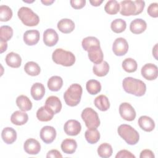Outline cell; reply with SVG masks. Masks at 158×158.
<instances>
[{"mask_svg": "<svg viewBox=\"0 0 158 158\" xmlns=\"http://www.w3.org/2000/svg\"><path fill=\"white\" fill-rule=\"evenodd\" d=\"M142 76L148 80H154L158 76L157 67L151 63L146 64L143 66L141 70Z\"/></svg>", "mask_w": 158, "mask_h": 158, "instance_id": "30bf717a", "label": "cell"}, {"mask_svg": "<svg viewBox=\"0 0 158 158\" xmlns=\"http://www.w3.org/2000/svg\"><path fill=\"white\" fill-rule=\"evenodd\" d=\"M54 2V0H44V1H43V0H42V1H41V2H42L43 4L46 5V6H49V5L52 4Z\"/></svg>", "mask_w": 158, "mask_h": 158, "instance_id": "c3c4849f", "label": "cell"}, {"mask_svg": "<svg viewBox=\"0 0 158 158\" xmlns=\"http://www.w3.org/2000/svg\"><path fill=\"white\" fill-rule=\"evenodd\" d=\"M40 32L36 30H27L23 34V41L28 46L36 44L40 40Z\"/></svg>", "mask_w": 158, "mask_h": 158, "instance_id": "2e32d148", "label": "cell"}, {"mask_svg": "<svg viewBox=\"0 0 158 158\" xmlns=\"http://www.w3.org/2000/svg\"><path fill=\"white\" fill-rule=\"evenodd\" d=\"M12 17V9L6 5L0 6V20L1 22H7Z\"/></svg>", "mask_w": 158, "mask_h": 158, "instance_id": "ab89813d", "label": "cell"}, {"mask_svg": "<svg viewBox=\"0 0 158 158\" xmlns=\"http://www.w3.org/2000/svg\"><path fill=\"white\" fill-rule=\"evenodd\" d=\"M128 50V44L123 38H117L115 40L112 45V51L115 55L122 56L125 55Z\"/></svg>", "mask_w": 158, "mask_h": 158, "instance_id": "9c48e42d", "label": "cell"}, {"mask_svg": "<svg viewBox=\"0 0 158 158\" xmlns=\"http://www.w3.org/2000/svg\"><path fill=\"white\" fill-rule=\"evenodd\" d=\"M13 36V30L12 27L8 25H3L0 28V40L7 41L11 39Z\"/></svg>", "mask_w": 158, "mask_h": 158, "instance_id": "f35d334b", "label": "cell"}, {"mask_svg": "<svg viewBox=\"0 0 158 158\" xmlns=\"http://www.w3.org/2000/svg\"><path fill=\"white\" fill-rule=\"evenodd\" d=\"M1 137L4 142L7 144H12L17 139V132L11 127L4 128L1 133Z\"/></svg>", "mask_w": 158, "mask_h": 158, "instance_id": "603a6c76", "label": "cell"}, {"mask_svg": "<svg viewBox=\"0 0 158 158\" xmlns=\"http://www.w3.org/2000/svg\"><path fill=\"white\" fill-rule=\"evenodd\" d=\"M98 154L99 156L102 158H108L112 154V148L110 144L107 143H102L98 148Z\"/></svg>", "mask_w": 158, "mask_h": 158, "instance_id": "836d02e7", "label": "cell"}, {"mask_svg": "<svg viewBox=\"0 0 158 158\" xmlns=\"http://www.w3.org/2000/svg\"><path fill=\"white\" fill-rule=\"evenodd\" d=\"M30 93L35 100L39 101L44 96L45 88L41 83H35L31 87Z\"/></svg>", "mask_w": 158, "mask_h": 158, "instance_id": "cb8c5ba5", "label": "cell"}, {"mask_svg": "<svg viewBox=\"0 0 158 158\" xmlns=\"http://www.w3.org/2000/svg\"><path fill=\"white\" fill-rule=\"evenodd\" d=\"M147 28L146 22L141 19H136L131 22L130 30L134 34H140L144 32Z\"/></svg>", "mask_w": 158, "mask_h": 158, "instance_id": "ac0fdd59", "label": "cell"}, {"mask_svg": "<svg viewBox=\"0 0 158 158\" xmlns=\"http://www.w3.org/2000/svg\"><path fill=\"white\" fill-rule=\"evenodd\" d=\"M47 158H61L62 157V154L60 153V152L56 149H52L49 151L46 155Z\"/></svg>", "mask_w": 158, "mask_h": 158, "instance_id": "f6af8a7d", "label": "cell"}, {"mask_svg": "<svg viewBox=\"0 0 158 158\" xmlns=\"http://www.w3.org/2000/svg\"><path fill=\"white\" fill-rule=\"evenodd\" d=\"M46 107L51 109L54 114L59 113L62 109V103L59 98L56 96H51L48 97L45 102Z\"/></svg>", "mask_w": 158, "mask_h": 158, "instance_id": "e0dca14e", "label": "cell"}, {"mask_svg": "<svg viewBox=\"0 0 158 158\" xmlns=\"http://www.w3.org/2000/svg\"><path fill=\"white\" fill-rule=\"evenodd\" d=\"M119 136L123 138L128 144L135 145L139 139L138 132L131 126L127 124L120 125L117 129Z\"/></svg>", "mask_w": 158, "mask_h": 158, "instance_id": "5b68a950", "label": "cell"}, {"mask_svg": "<svg viewBox=\"0 0 158 158\" xmlns=\"http://www.w3.org/2000/svg\"><path fill=\"white\" fill-rule=\"evenodd\" d=\"M28 120V114L23 111H15L10 117L11 122L15 125H23L27 122Z\"/></svg>", "mask_w": 158, "mask_h": 158, "instance_id": "7402d4cb", "label": "cell"}, {"mask_svg": "<svg viewBox=\"0 0 158 158\" xmlns=\"http://www.w3.org/2000/svg\"><path fill=\"white\" fill-rule=\"evenodd\" d=\"M60 147L64 153L72 154L75 152L77 148V143L75 139L67 138L62 141Z\"/></svg>", "mask_w": 158, "mask_h": 158, "instance_id": "d4e9b609", "label": "cell"}, {"mask_svg": "<svg viewBox=\"0 0 158 158\" xmlns=\"http://www.w3.org/2000/svg\"><path fill=\"white\" fill-rule=\"evenodd\" d=\"M86 88L89 94L94 95L99 93L101 90V85L99 81L96 80H89L86 82Z\"/></svg>", "mask_w": 158, "mask_h": 158, "instance_id": "d6a6232c", "label": "cell"}, {"mask_svg": "<svg viewBox=\"0 0 158 158\" xmlns=\"http://www.w3.org/2000/svg\"><path fill=\"white\" fill-rule=\"evenodd\" d=\"M94 104L95 106L101 111H106L110 107L109 99L106 96L103 94L97 96L94 101Z\"/></svg>", "mask_w": 158, "mask_h": 158, "instance_id": "83f0119b", "label": "cell"}, {"mask_svg": "<svg viewBox=\"0 0 158 158\" xmlns=\"http://www.w3.org/2000/svg\"><path fill=\"white\" fill-rule=\"evenodd\" d=\"M119 113L122 118L127 121H133L136 117V112L134 108L128 102H123L120 105Z\"/></svg>", "mask_w": 158, "mask_h": 158, "instance_id": "ba28073f", "label": "cell"}, {"mask_svg": "<svg viewBox=\"0 0 158 158\" xmlns=\"http://www.w3.org/2000/svg\"><path fill=\"white\" fill-rule=\"evenodd\" d=\"M71 6L75 9L83 8L86 4L85 0H71L70 1Z\"/></svg>", "mask_w": 158, "mask_h": 158, "instance_id": "7bdbcfd3", "label": "cell"}, {"mask_svg": "<svg viewBox=\"0 0 158 158\" xmlns=\"http://www.w3.org/2000/svg\"><path fill=\"white\" fill-rule=\"evenodd\" d=\"M16 104L19 108L23 112L28 111L32 108V103L30 99L25 95H20L16 99Z\"/></svg>", "mask_w": 158, "mask_h": 158, "instance_id": "4316f807", "label": "cell"}, {"mask_svg": "<svg viewBox=\"0 0 158 158\" xmlns=\"http://www.w3.org/2000/svg\"><path fill=\"white\" fill-rule=\"evenodd\" d=\"M89 59L95 64L101 63L102 61L104 55L100 46H93L88 50Z\"/></svg>", "mask_w": 158, "mask_h": 158, "instance_id": "9a60e30c", "label": "cell"}, {"mask_svg": "<svg viewBox=\"0 0 158 158\" xmlns=\"http://www.w3.org/2000/svg\"><path fill=\"white\" fill-rule=\"evenodd\" d=\"M6 64L12 68H19L21 65L22 59L19 54L11 52L7 54L5 59Z\"/></svg>", "mask_w": 158, "mask_h": 158, "instance_id": "484cf974", "label": "cell"}, {"mask_svg": "<svg viewBox=\"0 0 158 158\" xmlns=\"http://www.w3.org/2000/svg\"><path fill=\"white\" fill-rule=\"evenodd\" d=\"M25 151L31 155L38 154L41 150L40 143L34 138H29L27 139L23 144Z\"/></svg>", "mask_w": 158, "mask_h": 158, "instance_id": "4fadbf2b", "label": "cell"}, {"mask_svg": "<svg viewBox=\"0 0 158 158\" xmlns=\"http://www.w3.org/2000/svg\"><path fill=\"white\" fill-rule=\"evenodd\" d=\"M120 13L124 16L136 15L141 14L145 6L144 1H122L120 3Z\"/></svg>", "mask_w": 158, "mask_h": 158, "instance_id": "7a4b0ae2", "label": "cell"}, {"mask_svg": "<svg viewBox=\"0 0 158 158\" xmlns=\"http://www.w3.org/2000/svg\"><path fill=\"white\" fill-rule=\"evenodd\" d=\"M115 158H135V156L130 151L122 149L117 152Z\"/></svg>", "mask_w": 158, "mask_h": 158, "instance_id": "b9f144b4", "label": "cell"}, {"mask_svg": "<svg viewBox=\"0 0 158 158\" xmlns=\"http://www.w3.org/2000/svg\"><path fill=\"white\" fill-rule=\"evenodd\" d=\"M122 86L126 93L138 97L143 96L146 91V84L143 81L130 77L123 80Z\"/></svg>", "mask_w": 158, "mask_h": 158, "instance_id": "6da1fadb", "label": "cell"}, {"mask_svg": "<svg viewBox=\"0 0 158 158\" xmlns=\"http://www.w3.org/2000/svg\"><path fill=\"white\" fill-rule=\"evenodd\" d=\"M81 117L86 127L88 128H96L100 125V120L98 113L91 107L84 109Z\"/></svg>", "mask_w": 158, "mask_h": 158, "instance_id": "52a82bcc", "label": "cell"}, {"mask_svg": "<svg viewBox=\"0 0 158 158\" xmlns=\"http://www.w3.org/2000/svg\"><path fill=\"white\" fill-rule=\"evenodd\" d=\"M65 133L69 136H76L78 135L81 130V125L80 123L76 120H67L64 126Z\"/></svg>", "mask_w": 158, "mask_h": 158, "instance_id": "8fae6325", "label": "cell"}, {"mask_svg": "<svg viewBox=\"0 0 158 158\" xmlns=\"http://www.w3.org/2000/svg\"><path fill=\"white\" fill-rule=\"evenodd\" d=\"M85 137L89 143L95 144L100 139V133L96 128H88L85 133Z\"/></svg>", "mask_w": 158, "mask_h": 158, "instance_id": "1f68e13d", "label": "cell"}, {"mask_svg": "<svg viewBox=\"0 0 158 158\" xmlns=\"http://www.w3.org/2000/svg\"><path fill=\"white\" fill-rule=\"evenodd\" d=\"M154 154L153 152L149 149H144L141 153L139 157L140 158H154Z\"/></svg>", "mask_w": 158, "mask_h": 158, "instance_id": "ee69618b", "label": "cell"}, {"mask_svg": "<svg viewBox=\"0 0 158 158\" xmlns=\"http://www.w3.org/2000/svg\"><path fill=\"white\" fill-rule=\"evenodd\" d=\"M59 40V36L57 32L52 28L46 29L43 33V42L49 47L54 46L57 44Z\"/></svg>", "mask_w": 158, "mask_h": 158, "instance_id": "5bb4252c", "label": "cell"}, {"mask_svg": "<svg viewBox=\"0 0 158 158\" xmlns=\"http://www.w3.org/2000/svg\"><path fill=\"white\" fill-rule=\"evenodd\" d=\"M102 0H94V1H89L90 4L93 6H99L102 3Z\"/></svg>", "mask_w": 158, "mask_h": 158, "instance_id": "7dc6e473", "label": "cell"}, {"mask_svg": "<svg viewBox=\"0 0 158 158\" xmlns=\"http://www.w3.org/2000/svg\"><path fill=\"white\" fill-rule=\"evenodd\" d=\"M104 10L110 15L116 14L120 10V4L115 0H110L106 4Z\"/></svg>", "mask_w": 158, "mask_h": 158, "instance_id": "8d00e7d4", "label": "cell"}, {"mask_svg": "<svg viewBox=\"0 0 158 158\" xmlns=\"http://www.w3.org/2000/svg\"><path fill=\"white\" fill-rule=\"evenodd\" d=\"M40 136L43 142L50 144L54 141L56 137V130L51 126H44L40 130Z\"/></svg>", "mask_w": 158, "mask_h": 158, "instance_id": "7c38bea8", "label": "cell"}, {"mask_svg": "<svg viewBox=\"0 0 158 158\" xmlns=\"http://www.w3.org/2000/svg\"><path fill=\"white\" fill-rule=\"evenodd\" d=\"M82 87L78 83L72 84L64 94V99L67 105L74 107L80 102L82 95Z\"/></svg>", "mask_w": 158, "mask_h": 158, "instance_id": "3957f363", "label": "cell"}, {"mask_svg": "<svg viewBox=\"0 0 158 158\" xmlns=\"http://www.w3.org/2000/svg\"><path fill=\"white\" fill-rule=\"evenodd\" d=\"M126 27V22L122 19H116L114 20L110 24L111 30L116 33H120L124 31Z\"/></svg>", "mask_w": 158, "mask_h": 158, "instance_id": "e575fe53", "label": "cell"}, {"mask_svg": "<svg viewBox=\"0 0 158 158\" xmlns=\"http://www.w3.org/2000/svg\"><path fill=\"white\" fill-rule=\"evenodd\" d=\"M109 71V65L106 61L95 64L93 67V72L98 77L106 76Z\"/></svg>", "mask_w": 158, "mask_h": 158, "instance_id": "f1b7e54d", "label": "cell"}, {"mask_svg": "<svg viewBox=\"0 0 158 158\" xmlns=\"http://www.w3.org/2000/svg\"><path fill=\"white\" fill-rule=\"evenodd\" d=\"M139 127L145 131L150 132L155 128L154 121L149 117L146 115L141 116L138 121Z\"/></svg>", "mask_w": 158, "mask_h": 158, "instance_id": "ffe728a7", "label": "cell"}, {"mask_svg": "<svg viewBox=\"0 0 158 158\" xmlns=\"http://www.w3.org/2000/svg\"><path fill=\"white\" fill-rule=\"evenodd\" d=\"M81 45L83 49L86 51L93 46H100V42L99 40L94 36H88L85 38L81 42Z\"/></svg>", "mask_w": 158, "mask_h": 158, "instance_id": "d590c367", "label": "cell"}, {"mask_svg": "<svg viewBox=\"0 0 158 158\" xmlns=\"http://www.w3.org/2000/svg\"><path fill=\"white\" fill-rule=\"evenodd\" d=\"M24 70L29 75L37 76L40 74L41 69L37 63L33 61H29L25 64Z\"/></svg>", "mask_w": 158, "mask_h": 158, "instance_id": "4dcf8cb0", "label": "cell"}, {"mask_svg": "<svg viewBox=\"0 0 158 158\" xmlns=\"http://www.w3.org/2000/svg\"><path fill=\"white\" fill-rule=\"evenodd\" d=\"M147 12L148 14L154 18L158 17V4L157 2L151 3L148 7Z\"/></svg>", "mask_w": 158, "mask_h": 158, "instance_id": "60d3db41", "label": "cell"}, {"mask_svg": "<svg viewBox=\"0 0 158 158\" xmlns=\"http://www.w3.org/2000/svg\"><path fill=\"white\" fill-rule=\"evenodd\" d=\"M57 28L63 33H70L75 28L73 21L69 19H62L57 23Z\"/></svg>", "mask_w": 158, "mask_h": 158, "instance_id": "44dd1931", "label": "cell"}, {"mask_svg": "<svg viewBox=\"0 0 158 158\" xmlns=\"http://www.w3.org/2000/svg\"><path fill=\"white\" fill-rule=\"evenodd\" d=\"M48 87L52 91H59L63 85L62 78L59 76H52L48 81Z\"/></svg>", "mask_w": 158, "mask_h": 158, "instance_id": "f546056e", "label": "cell"}, {"mask_svg": "<svg viewBox=\"0 0 158 158\" xmlns=\"http://www.w3.org/2000/svg\"><path fill=\"white\" fill-rule=\"evenodd\" d=\"M52 60L57 64L65 67H70L75 62V57L70 51L61 48L56 49L52 54Z\"/></svg>", "mask_w": 158, "mask_h": 158, "instance_id": "277c9868", "label": "cell"}, {"mask_svg": "<svg viewBox=\"0 0 158 158\" xmlns=\"http://www.w3.org/2000/svg\"><path fill=\"white\" fill-rule=\"evenodd\" d=\"M157 44H156V45H155V46L154 47V48H153V49H152V54H153V55L154 56V57L157 59V56H156V55H157Z\"/></svg>", "mask_w": 158, "mask_h": 158, "instance_id": "681fc988", "label": "cell"}, {"mask_svg": "<svg viewBox=\"0 0 158 158\" xmlns=\"http://www.w3.org/2000/svg\"><path fill=\"white\" fill-rule=\"evenodd\" d=\"M17 15L22 22L28 27L36 26L40 22L38 15L27 7H20L18 10Z\"/></svg>", "mask_w": 158, "mask_h": 158, "instance_id": "8992f818", "label": "cell"}, {"mask_svg": "<svg viewBox=\"0 0 158 158\" xmlns=\"http://www.w3.org/2000/svg\"><path fill=\"white\" fill-rule=\"evenodd\" d=\"M54 112L46 106L41 107L36 112V117L41 122H48L54 117Z\"/></svg>", "mask_w": 158, "mask_h": 158, "instance_id": "d6986e66", "label": "cell"}, {"mask_svg": "<svg viewBox=\"0 0 158 158\" xmlns=\"http://www.w3.org/2000/svg\"><path fill=\"white\" fill-rule=\"evenodd\" d=\"M7 48V43L6 41L0 40V52L2 53L6 51Z\"/></svg>", "mask_w": 158, "mask_h": 158, "instance_id": "bcb514c9", "label": "cell"}, {"mask_svg": "<svg viewBox=\"0 0 158 158\" xmlns=\"http://www.w3.org/2000/svg\"><path fill=\"white\" fill-rule=\"evenodd\" d=\"M122 68L123 70L128 73H132L137 69V62L132 58H127L122 62Z\"/></svg>", "mask_w": 158, "mask_h": 158, "instance_id": "74e56055", "label": "cell"}]
</instances>
